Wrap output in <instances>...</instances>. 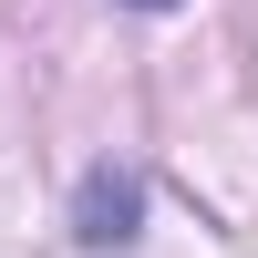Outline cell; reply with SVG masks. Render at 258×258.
Returning <instances> with one entry per match:
<instances>
[{
  "label": "cell",
  "mask_w": 258,
  "mask_h": 258,
  "mask_svg": "<svg viewBox=\"0 0 258 258\" xmlns=\"http://www.w3.org/2000/svg\"><path fill=\"white\" fill-rule=\"evenodd\" d=\"M135 217H145V186L114 176V165H93L83 176V207H73V238L83 248H135Z\"/></svg>",
  "instance_id": "6da1fadb"
},
{
  "label": "cell",
  "mask_w": 258,
  "mask_h": 258,
  "mask_svg": "<svg viewBox=\"0 0 258 258\" xmlns=\"http://www.w3.org/2000/svg\"><path fill=\"white\" fill-rule=\"evenodd\" d=\"M135 11H176V0H135Z\"/></svg>",
  "instance_id": "7a4b0ae2"
}]
</instances>
